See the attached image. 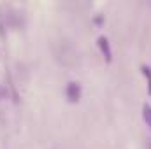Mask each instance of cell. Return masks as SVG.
I'll return each instance as SVG.
<instances>
[{
  "label": "cell",
  "mask_w": 151,
  "mask_h": 149,
  "mask_svg": "<svg viewBox=\"0 0 151 149\" xmlns=\"http://www.w3.org/2000/svg\"><path fill=\"white\" fill-rule=\"evenodd\" d=\"M141 70H142V75H144V79H146L148 93L151 95V65H142V67H141Z\"/></svg>",
  "instance_id": "3"
},
{
  "label": "cell",
  "mask_w": 151,
  "mask_h": 149,
  "mask_svg": "<svg viewBox=\"0 0 151 149\" xmlns=\"http://www.w3.org/2000/svg\"><path fill=\"white\" fill-rule=\"evenodd\" d=\"M142 119H144L146 126L151 130V105L150 104H144L142 105Z\"/></svg>",
  "instance_id": "4"
},
{
  "label": "cell",
  "mask_w": 151,
  "mask_h": 149,
  "mask_svg": "<svg viewBox=\"0 0 151 149\" xmlns=\"http://www.w3.org/2000/svg\"><path fill=\"white\" fill-rule=\"evenodd\" d=\"M97 46H99V51L100 54L104 56V60L107 63H113V47H111V42L106 35H100L97 39Z\"/></svg>",
  "instance_id": "1"
},
{
  "label": "cell",
  "mask_w": 151,
  "mask_h": 149,
  "mask_svg": "<svg viewBox=\"0 0 151 149\" xmlns=\"http://www.w3.org/2000/svg\"><path fill=\"white\" fill-rule=\"evenodd\" d=\"M0 100H2V88H0Z\"/></svg>",
  "instance_id": "5"
},
{
  "label": "cell",
  "mask_w": 151,
  "mask_h": 149,
  "mask_svg": "<svg viewBox=\"0 0 151 149\" xmlns=\"http://www.w3.org/2000/svg\"><path fill=\"white\" fill-rule=\"evenodd\" d=\"M65 97L70 104H77L81 100V84L77 81H70L65 88Z\"/></svg>",
  "instance_id": "2"
}]
</instances>
